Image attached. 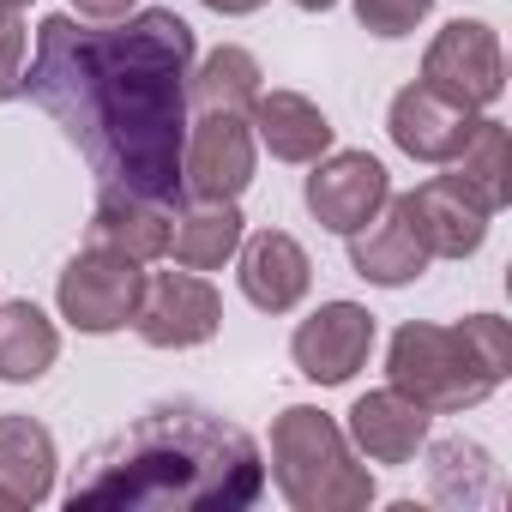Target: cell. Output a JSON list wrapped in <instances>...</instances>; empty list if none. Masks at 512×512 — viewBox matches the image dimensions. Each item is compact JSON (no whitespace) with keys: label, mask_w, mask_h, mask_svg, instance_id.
Returning a JSON list of instances; mask_svg holds the SVG:
<instances>
[{"label":"cell","mask_w":512,"mask_h":512,"mask_svg":"<svg viewBox=\"0 0 512 512\" xmlns=\"http://www.w3.org/2000/svg\"><path fill=\"white\" fill-rule=\"evenodd\" d=\"M193 61L199 37L169 7H145L115 25L49 13L37 25L25 91L79 145V157L97 169V187H127L175 205Z\"/></svg>","instance_id":"1"},{"label":"cell","mask_w":512,"mask_h":512,"mask_svg":"<svg viewBox=\"0 0 512 512\" xmlns=\"http://www.w3.org/2000/svg\"><path fill=\"white\" fill-rule=\"evenodd\" d=\"M260 494H266V458L247 428L223 422L193 398H163L79 464L67 506L241 512Z\"/></svg>","instance_id":"2"},{"label":"cell","mask_w":512,"mask_h":512,"mask_svg":"<svg viewBox=\"0 0 512 512\" xmlns=\"http://www.w3.org/2000/svg\"><path fill=\"white\" fill-rule=\"evenodd\" d=\"M512 368V332L500 314H470L458 326L410 320L386 344V380L428 416H464L500 392Z\"/></svg>","instance_id":"3"},{"label":"cell","mask_w":512,"mask_h":512,"mask_svg":"<svg viewBox=\"0 0 512 512\" xmlns=\"http://www.w3.org/2000/svg\"><path fill=\"white\" fill-rule=\"evenodd\" d=\"M272 476L296 512H362L374 500V476L356 464L350 434L314 404H290L272 422Z\"/></svg>","instance_id":"4"},{"label":"cell","mask_w":512,"mask_h":512,"mask_svg":"<svg viewBox=\"0 0 512 512\" xmlns=\"http://www.w3.org/2000/svg\"><path fill=\"white\" fill-rule=\"evenodd\" d=\"M139 296H145V266L127 260V253H115V247H97V241L85 253H73L67 272H61V284H55L61 320L73 332H91V338L133 326Z\"/></svg>","instance_id":"5"},{"label":"cell","mask_w":512,"mask_h":512,"mask_svg":"<svg viewBox=\"0 0 512 512\" xmlns=\"http://www.w3.org/2000/svg\"><path fill=\"white\" fill-rule=\"evenodd\" d=\"M253 181V127L241 109H199L181 139V193L187 199H241Z\"/></svg>","instance_id":"6"},{"label":"cell","mask_w":512,"mask_h":512,"mask_svg":"<svg viewBox=\"0 0 512 512\" xmlns=\"http://www.w3.org/2000/svg\"><path fill=\"white\" fill-rule=\"evenodd\" d=\"M422 85L464 103V109H488L506 91V61H500V37L482 19H452L440 25V37L422 55Z\"/></svg>","instance_id":"7"},{"label":"cell","mask_w":512,"mask_h":512,"mask_svg":"<svg viewBox=\"0 0 512 512\" xmlns=\"http://www.w3.org/2000/svg\"><path fill=\"white\" fill-rule=\"evenodd\" d=\"M217 326H223V302L199 272L181 266V272L145 278V296L133 308V332L151 350H193V344L217 338Z\"/></svg>","instance_id":"8"},{"label":"cell","mask_w":512,"mask_h":512,"mask_svg":"<svg viewBox=\"0 0 512 512\" xmlns=\"http://www.w3.org/2000/svg\"><path fill=\"white\" fill-rule=\"evenodd\" d=\"M302 199H308V211L320 217V229H332V235H356L368 217L386 211V199H392V175H386V163H380L374 151H326V157L314 163Z\"/></svg>","instance_id":"9"},{"label":"cell","mask_w":512,"mask_h":512,"mask_svg":"<svg viewBox=\"0 0 512 512\" xmlns=\"http://www.w3.org/2000/svg\"><path fill=\"white\" fill-rule=\"evenodd\" d=\"M392 205L404 211V223L422 241L428 260H470V253L488 241V217H494L452 175H434V181H422L410 193H392Z\"/></svg>","instance_id":"10"},{"label":"cell","mask_w":512,"mask_h":512,"mask_svg":"<svg viewBox=\"0 0 512 512\" xmlns=\"http://www.w3.org/2000/svg\"><path fill=\"white\" fill-rule=\"evenodd\" d=\"M368 350H374V314L362 302H320L296 326V338H290V356H296V368L314 386L356 380V368L368 362Z\"/></svg>","instance_id":"11"},{"label":"cell","mask_w":512,"mask_h":512,"mask_svg":"<svg viewBox=\"0 0 512 512\" xmlns=\"http://www.w3.org/2000/svg\"><path fill=\"white\" fill-rule=\"evenodd\" d=\"M476 121H482L476 109H464V103L428 91L422 79L404 85V91L392 97V109H386L392 145H398L404 157H416V163H452V157L464 151V139L476 133Z\"/></svg>","instance_id":"12"},{"label":"cell","mask_w":512,"mask_h":512,"mask_svg":"<svg viewBox=\"0 0 512 512\" xmlns=\"http://www.w3.org/2000/svg\"><path fill=\"white\" fill-rule=\"evenodd\" d=\"M241 296L260 308V314H290L302 308L314 266H308V247L284 229H260V235H241Z\"/></svg>","instance_id":"13"},{"label":"cell","mask_w":512,"mask_h":512,"mask_svg":"<svg viewBox=\"0 0 512 512\" xmlns=\"http://www.w3.org/2000/svg\"><path fill=\"white\" fill-rule=\"evenodd\" d=\"M247 127H253V145H266L278 163H320L332 151V121L314 97L302 91H266L247 103Z\"/></svg>","instance_id":"14"},{"label":"cell","mask_w":512,"mask_h":512,"mask_svg":"<svg viewBox=\"0 0 512 512\" xmlns=\"http://www.w3.org/2000/svg\"><path fill=\"white\" fill-rule=\"evenodd\" d=\"M169 229H175L169 199H145V193H127V187H97V205H91V241L97 247H115L127 260L151 266L169 253Z\"/></svg>","instance_id":"15"},{"label":"cell","mask_w":512,"mask_h":512,"mask_svg":"<svg viewBox=\"0 0 512 512\" xmlns=\"http://www.w3.org/2000/svg\"><path fill=\"white\" fill-rule=\"evenodd\" d=\"M55 494V434L37 416H0V512H25Z\"/></svg>","instance_id":"16"},{"label":"cell","mask_w":512,"mask_h":512,"mask_svg":"<svg viewBox=\"0 0 512 512\" xmlns=\"http://www.w3.org/2000/svg\"><path fill=\"white\" fill-rule=\"evenodd\" d=\"M374 464H410L416 452H422V440H428V410L422 404H410L404 392H362L356 404H350V428H344Z\"/></svg>","instance_id":"17"},{"label":"cell","mask_w":512,"mask_h":512,"mask_svg":"<svg viewBox=\"0 0 512 512\" xmlns=\"http://www.w3.org/2000/svg\"><path fill=\"white\" fill-rule=\"evenodd\" d=\"M350 266H356V278H368V284H380V290H404V284H416V278L428 272V253H422V241L410 235L404 211L386 199V211L368 217V223L350 235Z\"/></svg>","instance_id":"18"},{"label":"cell","mask_w":512,"mask_h":512,"mask_svg":"<svg viewBox=\"0 0 512 512\" xmlns=\"http://www.w3.org/2000/svg\"><path fill=\"white\" fill-rule=\"evenodd\" d=\"M241 235H247V217L235 211V199H193L169 229V253L187 272H217L223 260H235Z\"/></svg>","instance_id":"19"},{"label":"cell","mask_w":512,"mask_h":512,"mask_svg":"<svg viewBox=\"0 0 512 512\" xmlns=\"http://www.w3.org/2000/svg\"><path fill=\"white\" fill-rule=\"evenodd\" d=\"M55 356H61V332L37 302H0V380L31 386L55 368Z\"/></svg>","instance_id":"20"},{"label":"cell","mask_w":512,"mask_h":512,"mask_svg":"<svg viewBox=\"0 0 512 512\" xmlns=\"http://www.w3.org/2000/svg\"><path fill=\"white\" fill-rule=\"evenodd\" d=\"M452 181L482 205L500 211L512 199V145H506V121H476V133L464 139V151L452 157Z\"/></svg>","instance_id":"21"},{"label":"cell","mask_w":512,"mask_h":512,"mask_svg":"<svg viewBox=\"0 0 512 512\" xmlns=\"http://www.w3.org/2000/svg\"><path fill=\"white\" fill-rule=\"evenodd\" d=\"M260 79H266L260 61H253L241 43H223L187 73V103L193 109H241L247 115V103L260 97Z\"/></svg>","instance_id":"22"},{"label":"cell","mask_w":512,"mask_h":512,"mask_svg":"<svg viewBox=\"0 0 512 512\" xmlns=\"http://www.w3.org/2000/svg\"><path fill=\"white\" fill-rule=\"evenodd\" d=\"M428 482H434L440 500H452V506H476V500L494 494V458H488L476 440H464V434L434 440V452H428Z\"/></svg>","instance_id":"23"},{"label":"cell","mask_w":512,"mask_h":512,"mask_svg":"<svg viewBox=\"0 0 512 512\" xmlns=\"http://www.w3.org/2000/svg\"><path fill=\"white\" fill-rule=\"evenodd\" d=\"M428 7H434V0H356V19L374 37H410L428 19Z\"/></svg>","instance_id":"24"},{"label":"cell","mask_w":512,"mask_h":512,"mask_svg":"<svg viewBox=\"0 0 512 512\" xmlns=\"http://www.w3.org/2000/svg\"><path fill=\"white\" fill-rule=\"evenodd\" d=\"M25 91V25L19 13H0V103Z\"/></svg>","instance_id":"25"},{"label":"cell","mask_w":512,"mask_h":512,"mask_svg":"<svg viewBox=\"0 0 512 512\" xmlns=\"http://www.w3.org/2000/svg\"><path fill=\"white\" fill-rule=\"evenodd\" d=\"M139 7V0H73V13H85V19H97V25H115V19H127Z\"/></svg>","instance_id":"26"},{"label":"cell","mask_w":512,"mask_h":512,"mask_svg":"<svg viewBox=\"0 0 512 512\" xmlns=\"http://www.w3.org/2000/svg\"><path fill=\"white\" fill-rule=\"evenodd\" d=\"M211 13H223V19H241V13H260L266 0H205Z\"/></svg>","instance_id":"27"},{"label":"cell","mask_w":512,"mask_h":512,"mask_svg":"<svg viewBox=\"0 0 512 512\" xmlns=\"http://www.w3.org/2000/svg\"><path fill=\"white\" fill-rule=\"evenodd\" d=\"M296 7H302V13H332L338 0H296Z\"/></svg>","instance_id":"28"},{"label":"cell","mask_w":512,"mask_h":512,"mask_svg":"<svg viewBox=\"0 0 512 512\" xmlns=\"http://www.w3.org/2000/svg\"><path fill=\"white\" fill-rule=\"evenodd\" d=\"M19 7H31V0H0V13H19Z\"/></svg>","instance_id":"29"}]
</instances>
